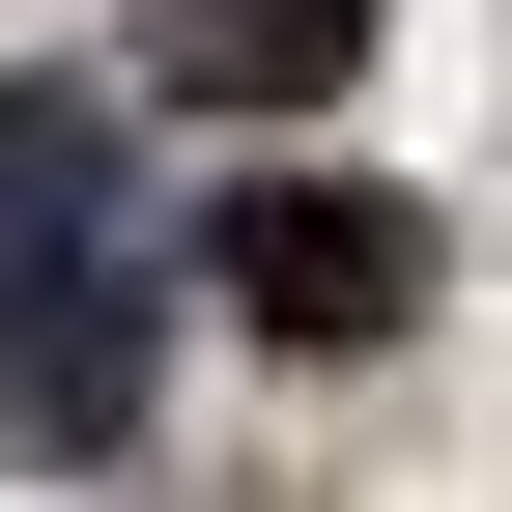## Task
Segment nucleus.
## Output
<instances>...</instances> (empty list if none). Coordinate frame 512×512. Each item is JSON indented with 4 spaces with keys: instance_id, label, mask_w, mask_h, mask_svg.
Wrapping results in <instances>:
<instances>
[{
    "instance_id": "f03ea898",
    "label": "nucleus",
    "mask_w": 512,
    "mask_h": 512,
    "mask_svg": "<svg viewBox=\"0 0 512 512\" xmlns=\"http://www.w3.org/2000/svg\"><path fill=\"white\" fill-rule=\"evenodd\" d=\"M200 285H228L285 370H370V342L427 313V200H399V171H228V200H200Z\"/></svg>"
},
{
    "instance_id": "7ed1b4c3",
    "label": "nucleus",
    "mask_w": 512,
    "mask_h": 512,
    "mask_svg": "<svg viewBox=\"0 0 512 512\" xmlns=\"http://www.w3.org/2000/svg\"><path fill=\"white\" fill-rule=\"evenodd\" d=\"M143 86H171V114H228V143H285V114H342V86H370V0H143Z\"/></svg>"
},
{
    "instance_id": "f257e3e1",
    "label": "nucleus",
    "mask_w": 512,
    "mask_h": 512,
    "mask_svg": "<svg viewBox=\"0 0 512 512\" xmlns=\"http://www.w3.org/2000/svg\"><path fill=\"white\" fill-rule=\"evenodd\" d=\"M143 370H171V313L114 256V143L0 86V456H114Z\"/></svg>"
}]
</instances>
